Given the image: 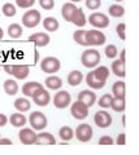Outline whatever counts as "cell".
I'll return each mask as SVG.
<instances>
[{"mask_svg": "<svg viewBox=\"0 0 139 155\" xmlns=\"http://www.w3.org/2000/svg\"><path fill=\"white\" fill-rule=\"evenodd\" d=\"M81 62L87 69H94L100 62V53L96 49H87L81 56Z\"/></svg>", "mask_w": 139, "mask_h": 155, "instance_id": "6da1fadb", "label": "cell"}, {"mask_svg": "<svg viewBox=\"0 0 139 155\" xmlns=\"http://www.w3.org/2000/svg\"><path fill=\"white\" fill-rule=\"evenodd\" d=\"M4 70L7 71V74L14 76L18 80L26 79L29 76V72H30V69H29L27 65H5Z\"/></svg>", "mask_w": 139, "mask_h": 155, "instance_id": "7a4b0ae2", "label": "cell"}, {"mask_svg": "<svg viewBox=\"0 0 139 155\" xmlns=\"http://www.w3.org/2000/svg\"><path fill=\"white\" fill-rule=\"evenodd\" d=\"M85 40H86V44H87V45L99 47V45H103L104 43L107 41V38H105V35L102 31L90 30V31H86Z\"/></svg>", "mask_w": 139, "mask_h": 155, "instance_id": "3957f363", "label": "cell"}, {"mask_svg": "<svg viewBox=\"0 0 139 155\" xmlns=\"http://www.w3.org/2000/svg\"><path fill=\"white\" fill-rule=\"evenodd\" d=\"M40 21H42L40 12L36 11V9H30V11L25 12V14L22 16V25L27 28L36 27Z\"/></svg>", "mask_w": 139, "mask_h": 155, "instance_id": "277c9868", "label": "cell"}, {"mask_svg": "<svg viewBox=\"0 0 139 155\" xmlns=\"http://www.w3.org/2000/svg\"><path fill=\"white\" fill-rule=\"evenodd\" d=\"M60 67H61V62L56 57H46L40 61V69L43 72H47V74L57 72L60 70Z\"/></svg>", "mask_w": 139, "mask_h": 155, "instance_id": "5b68a950", "label": "cell"}, {"mask_svg": "<svg viewBox=\"0 0 139 155\" xmlns=\"http://www.w3.org/2000/svg\"><path fill=\"white\" fill-rule=\"evenodd\" d=\"M29 123H30L31 128L34 130H42L48 125L47 124L48 122H47L46 115L43 113H40V111H34V113H31L30 118H29Z\"/></svg>", "mask_w": 139, "mask_h": 155, "instance_id": "8992f818", "label": "cell"}, {"mask_svg": "<svg viewBox=\"0 0 139 155\" xmlns=\"http://www.w3.org/2000/svg\"><path fill=\"white\" fill-rule=\"evenodd\" d=\"M92 134H94V130L92 127L87 123H82L79 124L77 129L74 130V136L77 137V140L81 142H89L91 138H92Z\"/></svg>", "mask_w": 139, "mask_h": 155, "instance_id": "52a82bcc", "label": "cell"}, {"mask_svg": "<svg viewBox=\"0 0 139 155\" xmlns=\"http://www.w3.org/2000/svg\"><path fill=\"white\" fill-rule=\"evenodd\" d=\"M70 114L77 120H83L89 116V107L83 102H81V101L77 100L74 104H71Z\"/></svg>", "mask_w": 139, "mask_h": 155, "instance_id": "ba28073f", "label": "cell"}, {"mask_svg": "<svg viewBox=\"0 0 139 155\" xmlns=\"http://www.w3.org/2000/svg\"><path fill=\"white\" fill-rule=\"evenodd\" d=\"M89 22L91 26L96 27V28H105L109 26V18L108 16H105L104 13L95 12L89 17Z\"/></svg>", "mask_w": 139, "mask_h": 155, "instance_id": "9c48e42d", "label": "cell"}, {"mask_svg": "<svg viewBox=\"0 0 139 155\" xmlns=\"http://www.w3.org/2000/svg\"><path fill=\"white\" fill-rule=\"evenodd\" d=\"M71 104V96L68 91L57 92L54 97V105L57 109H65Z\"/></svg>", "mask_w": 139, "mask_h": 155, "instance_id": "30bf717a", "label": "cell"}, {"mask_svg": "<svg viewBox=\"0 0 139 155\" xmlns=\"http://www.w3.org/2000/svg\"><path fill=\"white\" fill-rule=\"evenodd\" d=\"M94 122L99 128H108V127H111V124H112V116H111V114H108L107 111L100 110V111L95 113Z\"/></svg>", "mask_w": 139, "mask_h": 155, "instance_id": "8fae6325", "label": "cell"}, {"mask_svg": "<svg viewBox=\"0 0 139 155\" xmlns=\"http://www.w3.org/2000/svg\"><path fill=\"white\" fill-rule=\"evenodd\" d=\"M18 138L23 145H34L36 141V133L33 128H22L18 133Z\"/></svg>", "mask_w": 139, "mask_h": 155, "instance_id": "7c38bea8", "label": "cell"}, {"mask_svg": "<svg viewBox=\"0 0 139 155\" xmlns=\"http://www.w3.org/2000/svg\"><path fill=\"white\" fill-rule=\"evenodd\" d=\"M33 100H34L35 105L44 107V106H47L50 104L51 96L48 93V91H46L44 88H40V89H38L34 94H33Z\"/></svg>", "mask_w": 139, "mask_h": 155, "instance_id": "4fadbf2b", "label": "cell"}, {"mask_svg": "<svg viewBox=\"0 0 139 155\" xmlns=\"http://www.w3.org/2000/svg\"><path fill=\"white\" fill-rule=\"evenodd\" d=\"M51 38L46 32H35L29 36V41H33L36 47H47L50 44Z\"/></svg>", "mask_w": 139, "mask_h": 155, "instance_id": "5bb4252c", "label": "cell"}, {"mask_svg": "<svg viewBox=\"0 0 139 155\" xmlns=\"http://www.w3.org/2000/svg\"><path fill=\"white\" fill-rule=\"evenodd\" d=\"M78 101L83 102L87 107L90 109L95 102H96V94L94 93L92 91H89V89H83L78 93Z\"/></svg>", "mask_w": 139, "mask_h": 155, "instance_id": "9a60e30c", "label": "cell"}, {"mask_svg": "<svg viewBox=\"0 0 139 155\" xmlns=\"http://www.w3.org/2000/svg\"><path fill=\"white\" fill-rule=\"evenodd\" d=\"M75 11L77 7L74 3H65L63 8H61V16H63V18L66 22H71V18H73Z\"/></svg>", "mask_w": 139, "mask_h": 155, "instance_id": "2e32d148", "label": "cell"}, {"mask_svg": "<svg viewBox=\"0 0 139 155\" xmlns=\"http://www.w3.org/2000/svg\"><path fill=\"white\" fill-rule=\"evenodd\" d=\"M86 83H87V85L92 89H102L105 85V81L98 79V78L95 76L94 71H90L87 74V76H86Z\"/></svg>", "mask_w": 139, "mask_h": 155, "instance_id": "e0dca14e", "label": "cell"}, {"mask_svg": "<svg viewBox=\"0 0 139 155\" xmlns=\"http://www.w3.org/2000/svg\"><path fill=\"white\" fill-rule=\"evenodd\" d=\"M35 145H48V146H51V145H56V138L51 133L42 132L39 134H36Z\"/></svg>", "mask_w": 139, "mask_h": 155, "instance_id": "ac0fdd59", "label": "cell"}, {"mask_svg": "<svg viewBox=\"0 0 139 155\" xmlns=\"http://www.w3.org/2000/svg\"><path fill=\"white\" fill-rule=\"evenodd\" d=\"M43 88V85L40 83H36V81H29V83H25L22 87V93L27 96V97H33V94L35 93L38 89Z\"/></svg>", "mask_w": 139, "mask_h": 155, "instance_id": "d6986e66", "label": "cell"}, {"mask_svg": "<svg viewBox=\"0 0 139 155\" xmlns=\"http://www.w3.org/2000/svg\"><path fill=\"white\" fill-rule=\"evenodd\" d=\"M46 87L48 89H52V91H57L63 87V80L59 76H55V75H51L46 79Z\"/></svg>", "mask_w": 139, "mask_h": 155, "instance_id": "ffe728a7", "label": "cell"}, {"mask_svg": "<svg viewBox=\"0 0 139 155\" xmlns=\"http://www.w3.org/2000/svg\"><path fill=\"white\" fill-rule=\"evenodd\" d=\"M82 80H83V75H82L81 71L73 70V71L69 72V75H68V84L69 85L77 87V85H79L81 83H82Z\"/></svg>", "mask_w": 139, "mask_h": 155, "instance_id": "44dd1931", "label": "cell"}, {"mask_svg": "<svg viewBox=\"0 0 139 155\" xmlns=\"http://www.w3.org/2000/svg\"><path fill=\"white\" fill-rule=\"evenodd\" d=\"M86 22H87V19H86L85 12L81 8H77L74 16H73V18H71V23H74L77 27H83L86 25Z\"/></svg>", "mask_w": 139, "mask_h": 155, "instance_id": "7402d4cb", "label": "cell"}, {"mask_svg": "<svg viewBox=\"0 0 139 155\" xmlns=\"http://www.w3.org/2000/svg\"><path fill=\"white\" fill-rule=\"evenodd\" d=\"M112 93L114 98L125 100V83L123 81H116L112 87Z\"/></svg>", "mask_w": 139, "mask_h": 155, "instance_id": "603a6c76", "label": "cell"}, {"mask_svg": "<svg viewBox=\"0 0 139 155\" xmlns=\"http://www.w3.org/2000/svg\"><path fill=\"white\" fill-rule=\"evenodd\" d=\"M14 107H16L17 111H20V113H26V111L30 110L31 104L27 98L21 97V98H17L16 101H14Z\"/></svg>", "mask_w": 139, "mask_h": 155, "instance_id": "cb8c5ba5", "label": "cell"}, {"mask_svg": "<svg viewBox=\"0 0 139 155\" xmlns=\"http://www.w3.org/2000/svg\"><path fill=\"white\" fill-rule=\"evenodd\" d=\"M9 122H11V124L13 125V127L21 128V127H23V125L26 124L27 119L25 118V115H22L20 113H16V114H12L11 115V118H9Z\"/></svg>", "mask_w": 139, "mask_h": 155, "instance_id": "d4e9b609", "label": "cell"}, {"mask_svg": "<svg viewBox=\"0 0 139 155\" xmlns=\"http://www.w3.org/2000/svg\"><path fill=\"white\" fill-rule=\"evenodd\" d=\"M43 27H44L47 31L54 32L60 27V23L55 17H46L43 19Z\"/></svg>", "mask_w": 139, "mask_h": 155, "instance_id": "484cf974", "label": "cell"}, {"mask_svg": "<svg viewBox=\"0 0 139 155\" xmlns=\"http://www.w3.org/2000/svg\"><path fill=\"white\" fill-rule=\"evenodd\" d=\"M112 72L118 78H123L125 74V64L120 60H114L112 62Z\"/></svg>", "mask_w": 139, "mask_h": 155, "instance_id": "4316f807", "label": "cell"}, {"mask_svg": "<svg viewBox=\"0 0 139 155\" xmlns=\"http://www.w3.org/2000/svg\"><path fill=\"white\" fill-rule=\"evenodd\" d=\"M4 91L8 96H14L18 92V84L14 79H8L4 81Z\"/></svg>", "mask_w": 139, "mask_h": 155, "instance_id": "83f0119b", "label": "cell"}, {"mask_svg": "<svg viewBox=\"0 0 139 155\" xmlns=\"http://www.w3.org/2000/svg\"><path fill=\"white\" fill-rule=\"evenodd\" d=\"M8 35L11 36L12 39H18L22 36L23 34V30H22V26L18 25V23H12V25H9L8 27Z\"/></svg>", "mask_w": 139, "mask_h": 155, "instance_id": "f1b7e54d", "label": "cell"}, {"mask_svg": "<svg viewBox=\"0 0 139 155\" xmlns=\"http://www.w3.org/2000/svg\"><path fill=\"white\" fill-rule=\"evenodd\" d=\"M59 136H60V138L63 140V141L68 142V141H70V140L74 137V130L71 129L69 125H64V127H61V128H60V130H59Z\"/></svg>", "mask_w": 139, "mask_h": 155, "instance_id": "f546056e", "label": "cell"}, {"mask_svg": "<svg viewBox=\"0 0 139 155\" xmlns=\"http://www.w3.org/2000/svg\"><path fill=\"white\" fill-rule=\"evenodd\" d=\"M92 71H94L95 76L103 81H107V79L109 78V74H111V71H109V69L107 66H98L96 69L92 70Z\"/></svg>", "mask_w": 139, "mask_h": 155, "instance_id": "4dcf8cb0", "label": "cell"}, {"mask_svg": "<svg viewBox=\"0 0 139 155\" xmlns=\"http://www.w3.org/2000/svg\"><path fill=\"white\" fill-rule=\"evenodd\" d=\"M108 13L111 17H114V18H120L125 14V8L122 5H118V4H113V5L109 7L108 9Z\"/></svg>", "mask_w": 139, "mask_h": 155, "instance_id": "1f68e13d", "label": "cell"}, {"mask_svg": "<svg viewBox=\"0 0 139 155\" xmlns=\"http://www.w3.org/2000/svg\"><path fill=\"white\" fill-rule=\"evenodd\" d=\"M125 107H126L125 100H122V98H114V97H113L112 104H111V109L113 111H116V113H123V111H125Z\"/></svg>", "mask_w": 139, "mask_h": 155, "instance_id": "d6a6232c", "label": "cell"}, {"mask_svg": "<svg viewBox=\"0 0 139 155\" xmlns=\"http://www.w3.org/2000/svg\"><path fill=\"white\" fill-rule=\"evenodd\" d=\"M2 11H3V14L5 17H13V16H16L17 14V9L12 3H5L3 5Z\"/></svg>", "mask_w": 139, "mask_h": 155, "instance_id": "836d02e7", "label": "cell"}, {"mask_svg": "<svg viewBox=\"0 0 139 155\" xmlns=\"http://www.w3.org/2000/svg\"><path fill=\"white\" fill-rule=\"evenodd\" d=\"M112 100H113V96L112 94H104V96H102L99 98L98 105L100 106V107H103V109H108V107H111Z\"/></svg>", "mask_w": 139, "mask_h": 155, "instance_id": "e575fe53", "label": "cell"}, {"mask_svg": "<svg viewBox=\"0 0 139 155\" xmlns=\"http://www.w3.org/2000/svg\"><path fill=\"white\" fill-rule=\"evenodd\" d=\"M85 34H86V30H78L73 34V39L77 44L79 45H83V47H87L86 44V40H85Z\"/></svg>", "mask_w": 139, "mask_h": 155, "instance_id": "d590c367", "label": "cell"}, {"mask_svg": "<svg viewBox=\"0 0 139 155\" xmlns=\"http://www.w3.org/2000/svg\"><path fill=\"white\" fill-rule=\"evenodd\" d=\"M105 56H107V58H116L118 56V49H117V47L116 45H113V44H109L105 47Z\"/></svg>", "mask_w": 139, "mask_h": 155, "instance_id": "8d00e7d4", "label": "cell"}, {"mask_svg": "<svg viewBox=\"0 0 139 155\" xmlns=\"http://www.w3.org/2000/svg\"><path fill=\"white\" fill-rule=\"evenodd\" d=\"M86 7H87L90 11H96L102 5V0H86Z\"/></svg>", "mask_w": 139, "mask_h": 155, "instance_id": "74e56055", "label": "cell"}, {"mask_svg": "<svg viewBox=\"0 0 139 155\" xmlns=\"http://www.w3.org/2000/svg\"><path fill=\"white\" fill-rule=\"evenodd\" d=\"M16 4H17V7H20L22 9H27L34 5L35 0H16Z\"/></svg>", "mask_w": 139, "mask_h": 155, "instance_id": "f35d334b", "label": "cell"}, {"mask_svg": "<svg viewBox=\"0 0 139 155\" xmlns=\"http://www.w3.org/2000/svg\"><path fill=\"white\" fill-rule=\"evenodd\" d=\"M116 31H117L118 38L121 39V40H125L126 39V25L125 23H120V25H117Z\"/></svg>", "mask_w": 139, "mask_h": 155, "instance_id": "ab89813d", "label": "cell"}, {"mask_svg": "<svg viewBox=\"0 0 139 155\" xmlns=\"http://www.w3.org/2000/svg\"><path fill=\"white\" fill-rule=\"evenodd\" d=\"M39 4L46 11H52L55 7V0H39Z\"/></svg>", "mask_w": 139, "mask_h": 155, "instance_id": "60d3db41", "label": "cell"}, {"mask_svg": "<svg viewBox=\"0 0 139 155\" xmlns=\"http://www.w3.org/2000/svg\"><path fill=\"white\" fill-rule=\"evenodd\" d=\"M99 145H102V146H111V145H113V138L111 136H102L99 138Z\"/></svg>", "mask_w": 139, "mask_h": 155, "instance_id": "b9f144b4", "label": "cell"}, {"mask_svg": "<svg viewBox=\"0 0 139 155\" xmlns=\"http://www.w3.org/2000/svg\"><path fill=\"white\" fill-rule=\"evenodd\" d=\"M117 145H120V146H123V145L126 143V136L125 133H121V134H118V137H117Z\"/></svg>", "mask_w": 139, "mask_h": 155, "instance_id": "7bdbcfd3", "label": "cell"}, {"mask_svg": "<svg viewBox=\"0 0 139 155\" xmlns=\"http://www.w3.org/2000/svg\"><path fill=\"white\" fill-rule=\"evenodd\" d=\"M8 122V118L4 114H0V127H4Z\"/></svg>", "mask_w": 139, "mask_h": 155, "instance_id": "ee69618b", "label": "cell"}, {"mask_svg": "<svg viewBox=\"0 0 139 155\" xmlns=\"http://www.w3.org/2000/svg\"><path fill=\"white\" fill-rule=\"evenodd\" d=\"M0 145H5V146H8V145H13L11 140H8V138H2L0 137Z\"/></svg>", "mask_w": 139, "mask_h": 155, "instance_id": "f6af8a7d", "label": "cell"}, {"mask_svg": "<svg viewBox=\"0 0 139 155\" xmlns=\"http://www.w3.org/2000/svg\"><path fill=\"white\" fill-rule=\"evenodd\" d=\"M125 49H123V51H121V54H120V61H122L123 62V64H125Z\"/></svg>", "mask_w": 139, "mask_h": 155, "instance_id": "bcb514c9", "label": "cell"}, {"mask_svg": "<svg viewBox=\"0 0 139 155\" xmlns=\"http://www.w3.org/2000/svg\"><path fill=\"white\" fill-rule=\"evenodd\" d=\"M38 58H39V53L35 51V53H34V61H35V62H38Z\"/></svg>", "mask_w": 139, "mask_h": 155, "instance_id": "7dc6e473", "label": "cell"}, {"mask_svg": "<svg viewBox=\"0 0 139 155\" xmlns=\"http://www.w3.org/2000/svg\"><path fill=\"white\" fill-rule=\"evenodd\" d=\"M3 36H4V31H3V28L0 27V40L3 39Z\"/></svg>", "mask_w": 139, "mask_h": 155, "instance_id": "c3c4849f", "label": "cell"}, {"mask_svg": "<svg viewBox=\"0 0 139 155\" xmlns=\"http://www.w3.org/2000/svg\"><path fill=\"white\" fill-rule=\"evenodd\" d=\"M79 2H82V0H70V3H79Z\"/></svg>", "mask_w": 139, "mask_h": 155, "instance_id": "681fc988", "label": "cell"}, {"mask_svg": "<svg viewBox=\"0 0 139 155\" xmlns=\"http://www.w3.org/2000/svg\"><path fill=\"white\" fill-rule=\"evenodd\" d=\"M116 2H117V3H120V2H122V0H116Z\"/></svg>", "mask_w": 139, "mask_h": 155, "instance_id": "f907efd6", "label": "cell"}]
</instances>
